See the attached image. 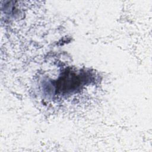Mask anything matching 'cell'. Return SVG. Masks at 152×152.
<instances>
[{"label":"cell","mask_w":152,"mask_h":152,"mask_svg":"<svg viewBox=\"0 0 152 152\" xmlns=\"http://www.w3.org/2000/svg\"><path fill=\"white\" fill-rule=\"evenodd\" d=\"M87 77V74L83 73L66 71L57 80L56 90L62 94L71 93L83 86L88 81Z\"/></svg>","instance_id":"cell-1"}]
</instances>
